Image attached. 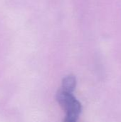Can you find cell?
<instances>
[{
	"label": "cell",
	"mask_w": 121,
	"mask_h": 122,
	"mask_svg": "<svg viewBox=\"0 0 121 122\" xmlns=\"http://www.w3.org/2000/svg\"><path fill=\"white\" fill-rule=\"evenodd\" d=\"M56 99L66 113L65 119L76 122L81 112V105L72 93H68L61 89L56 94Z\"/></svg>",
	"instance_id": "cell-1"
},
{
	"label": "cell",
	"mask_w": 121,
	"mask_h": 122,
	"mask_svg": "<svg viewBox=\"0 0 121 122\" xmlns=\"http://www.w3.org/2000/svg\"><path fill=\"white\" fill-rule=\"evenodd\" d=\"M76 84V80L75 76H66L63 79L62 82V90L68 93H73L75 89Z\"/></svg>",
	"instance_id": "cell-2"
},
{
	"label": "cell",
	"mask_w": 121,
	"mask_h": 122,
	"mask_svg": "<svg viewBox=\"0 0 121 122\" xmlns=\"http://www.w3.org/2000/svg\"><path fill=\"white\" fill-rule=\"evenodd\" d=\"M63 122H71V121H68V120H66V119H64Z\"/></svg>",
	"instance_id": "cell-3"
}]
</instances>
